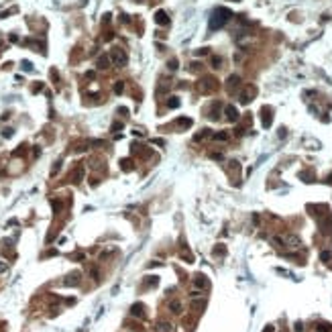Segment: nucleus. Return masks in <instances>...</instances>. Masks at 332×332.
I'll list each match as a JSON object with an SVG mask.
<instances>
[{"label": "nucleus", "instance_id": "f257e3e1", "mask_svg": "<svg viewBox=\"0 0 332 332\" xmlns=\"http://www.w3.org/2000/svg\"><path fill=\"white\" fill-rule=\"evenodd\" d=\"M230 16H232V12H230L228 8H216L214 12H212V16H210V29L216 31V29H220V27H224V24L228 23Z\"/></svg>", "mask_w": 332, "mask_h": 332}, {"label": "nucleus", "instance_id": "f03ea898", "mask_svg": "<svg viewBox=\"0 0 332 332\" xmlns=\"http://www.w3.org/2000/svg\"><path fill=\"white\" fill-rule=\"evenodd\" d=\"M257 96V88L255 86H244L243 90H240V94H239V98H240V102L243 104H249V102H253V98Z\"/></svg>", "mask_w": 332, "mask_h": 332}, {"label": "nucleus", "instance_id": "7ed1b4c3", "mask_svg": "<svg viewBox=\"0 0 332 332\" xmlns=\"http://www.w3.org/2000/svg\"><path fill=\"white\" fill-rule=\"evenodd\" d=\"M110 61H112L114 65H118V67H122V65L127 63V53H124L122 49H112V51H110Z\"/></svg>", "mask_w": 332, "mask_h": 332}, {"label": "nucleus", "instance_id": "20e7f679", "mask_svg": "<svg viewBox=\"0 0 332 332\" xmlns=\"http://www.w3.org/2000/svg\"><path fill=\"white\" fill-rule=\"evenodd\" d=\"M224 116H226V120L235 122V120H239V110H236L232 104H226L224 106Z\"/></svg>", "mask_w": 332, "mask_h": 332}, {"label": "nucleus", "instance_id": "39448f33", "mask_svg": "<svg viewBox=\"0 0 332 332\" xmlns=\"http://www.w3.org/2000/svg\"><path fill=\"white\" fill-rule=\"evenodd\" d=\"M173 324L167 322V320H157L155 322V332H173Z\"/></svg>", "mask_w": 332, "mask_h": 332}, {"label": "nucleus", "instance_id": "423d86ee", "mask_svg": "<svg viewBox=\"0 0 332 332\" xmlns=\"http://www.w3.org/2000/svg\"><path fill=\"white\" fill-rule=\"evenodd\" d=\"M90 145H92L90 141L82 139V141H75V143L71 145V151H73V153H84V151H88V149H90Z\"/></svg>", "mask_w": 332, "mask_h": 332}, {"label": "nucleus", "instance_id": "0eeeda50", "mask_svg": "<svg viewBox=\"0 0 332 332\" xmlns=\"http://www.w3.org/2000/svg\"><path fill=\"white\" fill-rule=\"evenodd\" d=\"M200 86H202V92H214L216 90V80L214 78H206V80L200 82Z\"/></svg>", "mask_w": 332, "mask_h": 332}, {"label": "nucleus", "instance_id": "6e6552de", "mask_svg": "<svg viewBox=\"0 0 332 332\" xmlns=\"http://www.w3.org/2000/svg\"><path fill=\"white\" fill-rule=\"evenodd\" d=\"M190 308H194V310H204V308H206V298L194 295V298L190 300Z\"/></svg>", "mask_w": 332, "mask_h": 332}, {"label": "nucleus", "instance_id": "1a4fd4ad", "mask_svg": "<svg viewBox=\"0 0 332 332\" xmlns=\"http://www.w3.org/2000/svg\"><path fill=\"white\" fill-rule=\"evenodd\" d=\"M155 23L161 24V27H167V24H169V16H167L165 10H157L155 12Z\"/></svg>", "mask_w": 332, "mask_h": 332}, {"label": "nucleus", "instance_id": "9d476101", "mask_svg": "<svg viewBox=\"0 0 332 332\" xmlns=\"http://www.w3.org/2000/svg\"><path fill=\"white\" fill-rule=\"evenodd\" d=\"M80 279H82V273H80V271H71V273L65 277L63 283H65V285H78V283H80Z\"/></svg>", "mask_w": 332, "mask_h": 332}, {"label": "nucleus", "instance_id": "9b49d317", "mask_svg": "<svg viewBox=\"0 0 332 332\" xmlns=\"http://www.w3.org/2000/svg\"><path fill=\"white\" fill-rule=\"evenodd\" d=\"M283 240H285V247H295V249H298L300 244H302V240H300L298 235H285Z\"/></svg>", "mask_w": 332, "mask_h": 332}, {"label": "nucleus", "instance_id": "f8f14e48", "mask_svg": "<svg viewBox=\"0 0 332 332\" xmlns=\"http://www.w3.org/2000/svg\"><path fill=\"white\" fill-rule=\"evenodd\" d=\"M167 308H169V312H173V314H181L183 306H181V302H179V300H171V302L167 304Z\"/></svg>", "mask_w": 332, "mask_h": 332}, {"label": "nucleus", "instance_id": "ddd939ff", "mask_svg": "<svg viewBox=\"0 0 332 332\" xmlns=\"http://www.w3.org/2000/svg\"><path fill=\"white\" fill-rule=\"evenodd\" d=\"M175 127L179 128V131H183V128H190V127H192V118H188V116H179V118H177V122H175Z\"/></svg>", "mask_w": 332, "mask_h": 332}, {"label": "nucleus", "instance_id": "4468645a", "mask_svg": "<svg viewBox=\"0 0 332 332\" xmlns=\"http://www.w3.org/2000/svg\"><path fill=\"white\" fill-rule=\"evenodd\" d=\"M108 65H110V55H100L96 61V67L98 69H106Z\"/></svg>", "mask_w": 332, "mask_h": 332}, {"label": "nucleus", "instance_id": "2eb2a0df", "mask_svg": "<svg viewBox=\"0 0 332 332\" xmlns=\"http://www.w3.org/2000/svg\"><path fill=\"white\" fill-rule=\"evenodd\" d=\"M71 179H73V183H80V181L84 179V165H78V167H75V171H73Z\"/></svg>", "mask_w": 332, "mask_h": 332}, {"label": "nucleus", "instance_id": "dca6fc26", "mask_svg": "<svg viewBox=\"0 0 332 332\" xmlns=\"http://www.w3.org/2000/svg\"><path fill=\"white\" fill-rule=\"evenodd\" d=\"M131 314L135 318H143V314H145V306H143V304H135V306L131 308Z\"/></svg>", "mask_w": 332, "mask_h": 332}, {"label": "nucleus", "instance_id": "f3484780", "mask_svg": "<svg viewBox=\"0 0 332 332\" xmlns=\"http://www.w3.org/2000/svg\"><path fill=\"white\" fill-rule=\"evenodd\" d=\"M206 285H208V279H206L204 275H198V277L194 279V287L202 289V287H206Z\"/></svg>", "mask_w": 332, "mask_h": 332}, {"label": "nucleus", "instance_id": "a211bd4d", "mask_svg": "<svg viewBox=\"0 0 332 332\" xmlns=\"http://www.w3.org/2000/svg\"><path fill=\"white\" fill-rule=\"evenodd\" d=\"M210 135H212V132L208 131V128H204V131H200V132H198V135L194 137V143H202L204 139H208V137H210Z\"/></svg>", "mask_w": 332, "mask_h": 332}, {"label": "nucleus", "instance_id": "6ab92c4d", "mask_svg": "<svg viewBox=\"0 0 332 332\" xmlns=\"http://www.w3.org/2000/svg\"><path fill=\"white\" fill-rule=\"evenodd\" d=\"M214 141H222V143H224V141H228V132H226V131L216 132V135H214Z\"/></svg>", "mask_w": 332, "mask_h": 332}, {"label": "nucleus", "instance_id": "aec40b11", "mask_svg": "<svg viewBox=\"0 0 332 332\" xmlns=\"http://www.w3.org/2000/svg\"><path fill=\"white\" fill-rule=\"evenodd\" d=\"M239 82H240V78H239V75H230V78L226 80V86H228V88H235V86H236Z\"/></svg>", "mask_w": 332, "mask_h": 332}, {"label": "nucleus", "instance_id": "412c9836", "mask_svg": "<svg viewBox=\"0 0 332 332\" xmlns=\"http://www.w3.org/2000/svg\"><path fill=\"white\" fill-rule=\"evenodd\" d=\"M120 167H122L124 171H131V169H132V159H122V161H120Z\"/></svg>", "mask_w": 332, "mask_h": 332}, {"label": "nucleus", "instance_id": "4be33fe9", "mask_svg": "<svg viewBox=\"0 0 332 332\" xmlns=\"http://www.w3.org/2000/svg\"><path fill=\"white\" fill-rule=\"evenodd\" d=\"M167 106H169V108H177V106H179V98H177V96H171L169 100H167Z\"/></svg>", "mask_w": 332, "mask_h": 332}, {"label": "nucleus", "instance_id": "5701e85b", "mask_svg": "<svg viewBox=\"0 0 332 332\" xmlns=\"http://www.w3.org/2000/svg\"><path fill=\"white\" fill-rule=\"evenodd\" d=\"M330 328H332L330 324H324V322H322V324H318V326H316V330H318V332H330Z\"/></svg>", "mask_w": 332, "mask_h": 332}, {"label": "nucleus", "instance_id": "b1692460", "mask_svg": "<svg viewBox=\"0 0 332 332\" xmlns=\"http://www.w3.org/2000/svg\"><path fill=\"white\" fill-rule=\"evenodd\" d=\"M51 206H53L55 212H61V208H63V204H61L59 200H51Z\"/></svg>", "mask_w": 332, "mask_h": 332}, {"label": "nucleus", "instance_id": "393cba45", "mask_svg": "<svg viewBox=\"0 0 332 332\" xmlns=\"http://www.w3.org/2000/svg\"><path fill=\"white\" fill-rule=\"evenodd\" d=\"M145 281H147V285L151 287V285H157V283H159V277H147Z\"/></svg>", "mask_w": 332, "mask_h": 332}, {"label": "nucleus", "instance_id": "a878e982", "mask_svg": "<svg viewBox=\"0 0 332 332\" xmlns=\"http://www.w3.org/2000/svg\"><path fill=\"white\" fill-rule=\"evenodd\" d=\"M12 132H15L12 128H4V131H2V137H4V139H10V137H12Z\"/></svg>", "mask_w": 332, "mask_h": 332}, {"label": "nucleus", "instance_id": "bb28decb", "mask_svg": "<svg viewBox=\"0 0 332 332\" xmlns=\"http://www.w3.org/2000/svg\"><path fill=\"white\" fill-rule=\"evenodd\" d=\"M177 65H179V63H177V59H169L167 67H169V69H177Z\"/></svg>", "mask_w": 332, "mask_h": 332}, {"label": "nucleus", "instance_id": "cd10ccee", "mask_svg": "<svg viewBox=\"0 0 332 332\" xmlns=\"http://www.w3.org/2000/svg\"><path fill=\"white\" fill-rule=\"evenodd\" d=\"M24 149H27V147H24V145H20L19 149L15 151V157H20V155H24Z\"/></svg>", "mask_w": 332, "mask_h": 332}, {"label": "nucleus", "instance_id": "c85d7f7f", "mask_svg": "<svg viewBox=\"0 0 332 332\" xmlns=\"http://www.w3.org/2000/svg\"><path fill=\"white\" fill-rule=\"evenodd\" d=\"M23 67H24V71H33V63L31 61H23Z\"/></svg>", "mask_w": 332, "mask_h": 332}, {"label": "nucleus", "instance_id": "c756f323", "mask_svg": "<svg viewBox=\"0 0 332 332\" xmlns=\"http://www.w3.org/2000/svg\"><path fill=\"white\" fill-rule=\"evenodd\" d=\"M330 257H332V255H330V251H324V253L320 255V259H322V261H328Z\"/></svg>", "mask_w": 332, "mask_h": 332}, {"label": "nucleus", "instance_id": "7c9ffc66", "mask_svg": "<svg viewBox=\"0 0 332 332\" xmlns=\"http://www.w3.org/2000/svg\"><path fill=\"white\" fill-rule=\"evenodd\" d=\"M220 63H222V59H220V57H212V65H214V67H218Z\"/></svg>", "mask_w": 332, "mask_h": 332}, {"label": "nucleus", "instance_id": "2f4dec72", "mask_svg": "<svg viewBox=\"0 0 332 332\" xmlns=\"http://www.w3.org/2000/svg\"><path fill=\"white\" fill-rule=\"evenodd\" d=\"M6 267H8V265H6L4 261H0V273H4V271H6Z\"/></svg>", "mask_w": 332, "mask_h": 332}, {"label": "nucleus", "instance_id": "473e14b6", "mask_svg": "<svg viewBox=\"0 0 332 332\" xmlns=\"http://www.w3.org/2000/svg\"><path fill=\"white\" fill-rule=\"evenodd\" d=\"M122 86H124V84H116V88H114V92H116V94H120V92H122Z\"/></svg>", "mask_w": 332, "mask_h": 332}, {"label": "nucleus", "instance_id": "72a5a7b5", "mask_svg": "<svg viewBox=\"0 0 332 332\" xmlns=\"http://www.w3.org/2000/svg\"><path fill=\"white\" fill-rule=\"evenodd\" d=\"M208 53V49H198V51H196V55H206Z\"/></svg>", "mask_w": 332, "mask_h": 332}, {"label": "nucleus", "instance_id": "f704fd0d", "mask_svg": "<svg viewBox=\"0 0 332 332\" xmlns=\"http://www.w3.org/2000/svg\"><path fill=\"white\" fill-rule=\"evenodd\" d=\"M118 128H122V124H120V122H114V124H112V131H118Z\"/></svg>", "mask_w": 332, "mask_h": 332}, {"label": "nucleus", "instance_id": "c9c22d12", "mask_svg": "<svg viewBox=\"0 0 332 332\" xmlns=\"http://www.w3.org/2000/svg\"><path fill=\"white\" fill-rule=\"evenodd\" d=\"M273 330H275L273 326H267V328H265V332H273Z\"/></svg>", "mask_w": 332, "mask_h": 332}]
</instances>
